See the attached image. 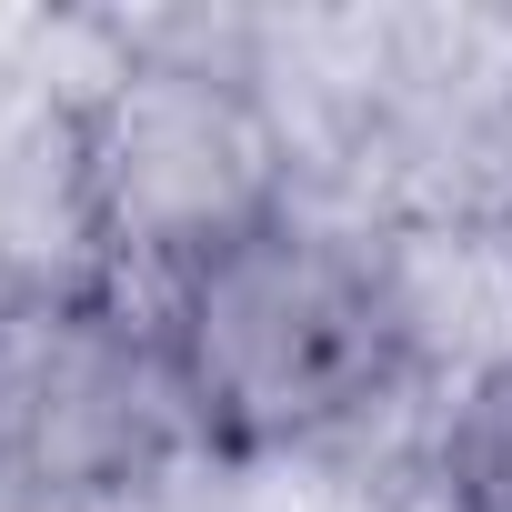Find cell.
<instances>
[{
  "mask_svg": "<svg viewBox=\"0 0 512 512\" xmlns=\"http://www.w3.org/2000/svg\"><path fill=\"white\" fill-rule=\"evenodd\" d=\"M272 211H292L282 121L211 61H131L71 111V221L111 282L141 272L161 292Z\"/></svg>",
  "mask_w": 512,
  "mask_h": 512,
  "instance_id": "3957f363",
  "label": "cell"
},
{
  "mask_svg": "<svg viewBox=\"0 0 512 512\" xmlns=\"http://www.w3.org/2000/svg\"><path fill=\"white\" fill-rule=\"evenodd\" d=\"M161 362L211 462H292L382 422L422 372V302L382 241L272 211L151 292Z\"/></svg>",
  "mask_w": 512,
  "mask_h": 512,
  "instance_id": "6da1fadb",
  "label": "cell"
},
{
  "mask_svg": "<svg viewBox=\"0 0 512 512\" xmlns=\"http://www.w3.org/2000/svg\"><path fill=\"white\" fill-rule=\"evenodd\" d=\"M191 452L161 322L111 272L0 282V512H101Z\"/></svg>",
  "mask_w": 512,
  "mask_h": 512,
  "instance_id": "7a4b0ae2",
  "label": "cell"
},
{
  "mask_svg": "<svg viewBox=\"0 0 512 512\" xmlns=\"http://www.w3.org/2000/svg\"><path fill=\"white\" fill-rule=\"evenodd\" d=\"M442 492L452 512H512V352L462 382L442 422Z\"/></svg>",
  "mask_w": 512,
  "mask_h": 512,
  "instance_id": "277c9868",
  "label": "cell"
}]
</instances>
